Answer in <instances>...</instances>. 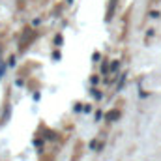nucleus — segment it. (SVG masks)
<instances>
[{"mask_svg":"<svg viewBox=\"0 0 161 161\" xmlns=\"http://www.w3.org/2000/svg\"><path fill=\"white\" fill-rule=\"evenodd\" d=\"M92 94H94V97H96V99H99V97H101V92H97V90H94Z\"/></svg>","mask_w":161,"mask_h":161,"instance_id":"obj_1","label":"nucleus"},{"mask_svg":"<svg viewBox=\"0 0 161 161\" xmlns=\"http://www.w3.org/2000/svg\"><path fill=\"white\" fill-rule=\"evenodd\" d=\"M4 71H6V66H2V68H0V77H2V73H4Z\"/></svg>","mask_w":161,"mask_h":161,"instance_id":"obj_2","label":"nucleus"}]
</instances>
